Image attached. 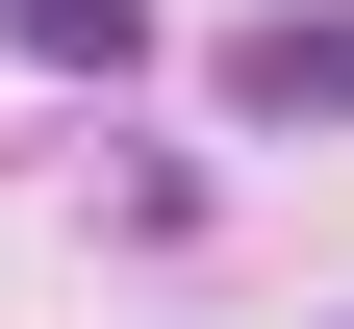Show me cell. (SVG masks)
I'll return each instance as SVG.
<instances>
[{"label": "cell", "instance_id": "cell-1", "mask_svg": "<svg viewBox=\"0 0 354 329\" xmlns=\"http://www.w3.org/2000/svg\"><path fill=\"white\" fill-rule=\"evenodd\" d=\"M228 102H253V127H329V102H354V26H253Z\"/></svg>", "mask_w": 354, "mask_h": 329}, {"label": "cell", "instance_id": "cell-2", "mask_svg": "<svg viewBox=\"0 0 354 329\" xmlns=\"http://www.w3.org/2000/svg\"><path fill=\"white\" fill-rule=\"evenodd\" d=\"M0 26H26V51H76V76H127V51H152V0H0Z\"/></svg>", "mask_w": 354, "mask_h": 329}]
</instances>
